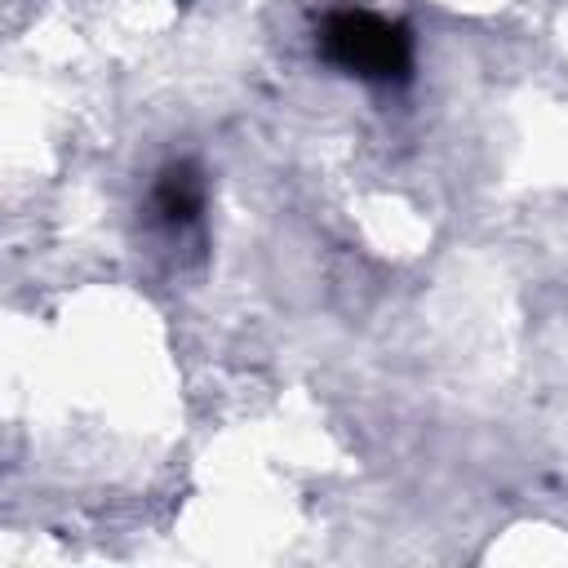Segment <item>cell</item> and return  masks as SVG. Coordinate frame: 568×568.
I'll return each instance as SVG.
<instances>
[{
	"instance_id": "cell-2",
	"label": "cell",
	"mask_w": 568,
	"mask_h": 568,
	"mask_svg": "<svg viewBox=\"0 0 568 568\" xmlns=\"http://www.w3.org/2000/svg\"><path fill=\"white\" fill-rule=\"evenodd\" d=\"M200 204H204V186H200V178L186 164H178V169H169L160 178V186H155V213H160L164 226L195 222L200 217Z\"/></svg>"
},
{
	"instance_id": "cell-1",
	"label": "cell",
	"mask_w": 568,
	"mask_h": 568,
	"mask_svg": "<svg viewBox=\"0 0 568 568\" xmlns=\"http://www.w3.org/2000/svg\"><path fill=\"white\" fill-rule=\"evenodd\" d=\"M320 53L355 75V80H377L390 84L408 71V31L399 22H386L368 9H337L320 27Z\"/></svg>"
}]
</instances>
